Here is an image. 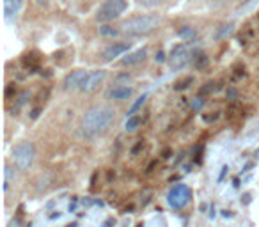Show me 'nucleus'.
I'll return each mask as SVG.
<instances>
[{
    "mask_svg": "<svg viewBox=\"0 0 259 227\" xmlns=\"http://www.w3.org/2000/svg\"><path fill=\"white\" fill-rule=\"evenodd\" d=\"M115 112L108 105H94L89 110H85L82 117V131L85 137H100L107 133L108 128L114 124Z\"/></svg>",
    "mask_w": 259,
    "mask_h": 227,
    "instance_id": "obj_1",
    "label": "nucleus"
},
{
    "mask_svg": "<svg viewBox=\"0 0 259 227\" xmlns=\"http://www.w3.org/2000/svg\"><path fill=\"white\" fill-rule=\"evenodd\" d=\"M162 25V18L158 15H141L128 18L121 23V32L128 37H137V36H146V34L153 32L155 29Z\"/></svg>",
    "mask_w": 259,
    "mask_h": 227,
    "instance_id": "obj_2",
    "label": "nucleus"
},
{
    "mask_svg": "<svg viewBox=\"0 0 259 227\" xmlns=\"http://www.w3.org/2000/svg\"><path fill=\"white\" fill-rule=\"evenodd\" d=\"M128 9V2L126 0H105L96 11V20L100 23H108L112 20L119 18L122 13Z\"/></svg>",
    "mask_w": 259,
    "mask_h": 227,
    "instance_id": "obj_3",
    "label": "nucleus"
},
{
    "mask_svg": "<svg viewBox=\"0 0 259 227\" xmlns=\"http://www.w3.org/2000/svg\"><path fill=\"white\" fill-rule=\"evenodd\" d=\"M13 160H15L16 169L29 170L36 160V148L30 142H18L13 148Z\"/></svg>",
    "mask_w": 259,
    "mask_h": 227,
    "instance_id": "obj_4",
    "label": "nucleus"
},
{
    "mask_svg": "<svg viewBox=\"0 0 259 227\" xmlns=\"http://www.w3.org/2000/svg\"><path fill=\"white\" fill-rule=\"evenodd\" d=\"M190 199H192V190L183 183L174 185L169 190V194H167V202H169V206L172 209L185 208L190 202Z\"/></svg>",
    "mask_w": 259,
    "mask_h": 227,
    "instance_id": "obj_5",
    "label": "nucleus"
},
{
    "mask_svg": "<svg viewBox=\"0 0 259 227\" xmlns=\"http://www.w3.org/2000/svg\"><path fill=\"white\" fill-rule=\"evenodd\" d=\"M190 61H192V54L187 44H178V47H174L169 55V66L172 71L183 69L185 66L190 64Z\"/></svg>",
    "mask_w": 259,
    "mask_h": 227,
    "instance_id": "obj_6",
    "label": "nucleus"
},
{
    "mask_svg": "<svg viewBox=\"0 0 259 227\" xmlns=\"http://www.w3.org/2000/svg\"><path fill=\"white\" fill-rule=\"evenodd\" d=\"M105 78H107V71H105V69H94V71H89L85 75V78H83V82L78 90L80 93H85V94L94 93V90L105 82Z\"/></svg>",
    "mask_w": 259,
    "mask_h": 227,
    "instance_id": "obj_7",
    "label": "nucleus"
},
{
    "mask_svg": "<svg viewBox=\"0 0 259 227\" xmlns=\"http://www.w3.org/2000/svg\"><path fill=\"white\" fill-rule=\"evenodd\" d=\"M130 48H132V43L119 41V43H114V44H110V47L105 48L103 54H101V59H103L105 62H110V61H114L115 57H121L122 54H126Z\"/></svg>",
    "mask_w": 259,
    "mask_h": 227,
    "instance_id": "obj_8",
    "label": "nucleus"
},
{
    "mask_svg": "<svg viewBox=\"0 0 259 227\" xmlns=\"http://www.w3.org/2000/svg\"><path fill=\"white\" fill-rule=\"evenodd\" d=\"M25 0H4V20L8 23L15 22L18 18L20 11L23 9Z\"/></svg>",
    "mask_w": 259,
    "mask_h": 227,
    "instance_id": "obj_9",
    "label": "nucleus"
},
{
    "mask_svg": "<svg viewBox=\"0 0 259 227\" xmlns=\"http://www.w3.org/2000/svg\"><path fill=\"white\" fill-rule=\"evenodd\" d=\"M134 93H135V89L130 85H114L112 89L107 90V98L108 100H115V101H124L134 96Z\"/></svg>",
    "mask_w": 259,
    "mask_h": 227,
    "instance_id": "obj_10",
    "label": "nucleus"
},
{
    "mask_svg": "<svg viewBox=\"0 0 259 227\" xmlns=\"http://www.w3.org/2000/svg\"><path fill=\"white\" fill-rule=\"evenodd\" d=\"M87 73L83 71V69H75V71H71L69 75H66L64 78V89L68 90H73V89H80V85H82L83 78H85Z\"/></svg>",
    "mask_w": 259,
    "mask_h": 227,
    "instance_id": "obj_11",
    "label": "nucleus"
},
{
    "mask_svg": "<svg viewBox=\"0 0 259 227\" xmlns=\"http://www.w3.org/2000/svg\"><path fill=\"white\" fill-rule=\"evenodd\" d=\"M146 55H148L146 48H141V50H135V52H130V54L126 55V57L121 61V64H122V66H134V64H139V62L144 61Z\"/></svg>",
    "mask_w": 259,
    "mask_h": 227,
    "instance_id": "obj_12",
    "label": "nucleus"
},
{
    "mask_svg": "<svg viewBox=\"0 0 259 227\" xmlns=\"http://www.w3.org/2000/svg\"><path fill=\"white\" fill-rule=\"evenodd\" d=\"M233 32H234V23H224V25H220L219 29L215 30V36L213 37H215L217 41H222V39H227Z\"/></svg>",
    "mask_w": 259,
    "mask_h": 227,
    "instance_id": "obj_13",
    "label": "nucleus"
},
{
    "mask_svg": "<svg viewBox=\"0 0 259 227\" xmlns=\"http://www.w3.org/2000/svg\"><path fill=\"white\" fill-rule=\"evenodd\" d=\"M13 183H15V170L9 165H6L4 167V192H8Z\"/></svg>",
    "mask_w": 259,
    "mask_h": 227,
    "instance_id": "obj_14",
    "label": "nucleus"
},
{
    "mask_svg": "<svg viewBox=\"0 0 259 227\" xmlns=\"http://www.w3.org/2000/svg\"><path fill=\"white\" fill-rule=\"evenodd\" d=\"M139 124H141V117H139V116H132V117H128V119H126L124 130L128 131V133H134V131L139 128Z\"/></svg>",
    "mask_w": 259,
    "mask_h": 227,
    "instance_id": "obj_15",
    "label": "nucleus"
},
{
    "mask_svg": "<svg viewBox=\"0 0 259 227\" xmlns=\"http://www.w3.org/2000/svg\"><path fill=\"white\" fill-rule=\"evenodd\" d=\"M178 36L183 41H190L195 37V29H192V27H181V29L178 30Z\"/></svg>",
    "mask_w": 259,
    "mask_h": 227,
    "instance_id": "obj_16",
    "label": "nucleus"
},
{
    "mask_svg": "<svg viewBox=\"0 0 259 227\" xmlns=\"http://www.w3.org/2000/svg\"><path fill=\"white\" fill-rule=\"evenodd\" d=\"M208 62H209V59H208V55H206V54H197V55H195L194 64H195V68H197V69H204L206 66H208Z\"/></svg>",
    "mask_w": 259,
    "mask_h": 227,
    "instance_id": "obj_17",
    "label": "nucleus"
},
{
    "mask_svg": "<svg viewBox=\"0 0 259 227\" xmlns=\"http://www.w3.org/2000/svg\"><path fill=\"white\" fill-rule=\"evenodd\" d=\"M148 100V94H142L141 98H139L137 101H135L134 105H132V108H130V112H128V117H132V116H135V112L139 110V108L142 107V105H144V101Z\"/></svg>",
    "mask_w": 259,
    "mask_h": 227,
    "instance_id": "obj_18",
    "label": "nucleus"
},
{
    "mask_svg": "<svg viewBox=\"0 0 259 227\" xmlns=\"http://www.w3.org/2000/svg\"><path fill=\"white\" fill-rule=\"evenodd\" d=\"M165 0H139V6H142V8H148V9H153V8H158V6H162Z\"/></svg>",
    "mask_w": 259,
    "mask_h": 227,
    "instance_id": "obj_19",
    "label": "nucleus"
},
{
    "mask_svg": "<svg viewBox=\"0 0 259 227\" xmlns=\"http://www.w3.org/2000/svg\"><path fill=\"white\" fill-rule=\"evenodd\" d=\"M100 34L101 36H107V37H114V36H117V30L115 29H112L110 25H107V23H105V25H100Z\"/></svg>",
    "mask_w": 259,
    "mask_h": 227,
    "instance_id": "obj_20",
    "label": "nucleus"
},
{
    "mask_svg": "<svg viewBox=\"0 0 259 227\" xmlns=\"http://www.w3.org/2000/svg\"><path fill=\"white\" fill-rule=\"evenodd\" d=\"M192 82H194V78H192V76H187V78H185V80H180V82H176V85H174V89H176V90L188 89Z\"/></svg>",
    "mask_w": 259,
    "mask_h": 227,
    "instance_id": "obj_21",
    "label": "nucleus"
},
{
    "mask_svg": "<svg viewBox=\"0 0 259 227\" xmlns=\"http://www.w3.org/2000/svg\"><path fill=\"white\" fill-rule=\"evenodd\" d=\"M30 98V93L29 90H22V93L18 94V98H16V108L22 107L23 103H27V100Z\"/></svg>",
    "mask_w": 259,
    "mask_h": 227,
    "instance_id": "obj_22",
    "label": "nucleus"
},
{
    "mask_svg": "<svg viewBox=\"0 0 259 227\" xmlns=\"http://www.w3.org/2000/svg\"><path fill=\"white\" fill-rule=\"evenodd\" d=\"M213 85H215V83L208 82L204 87H202V89H201V93H199V94H201V96H204V94H208V93H213V90H215V87H213Z\"/></svg>",
    "mask_w": 259,
    "mask_h": 227,
    "instance_id": "obj_23",
    "label": "nucleus"
},
{
    "mask_svg": "<svg viewBox=\"0 0 259 227\" xmlns=\"http://www.w3.org/2000/svg\"><path fill=\"white\" fill-rule=\"evenodd\" d=\"M202 105H204V100H202V98H197V100H194V103H192V110L194 112L201 110Z\"/></svg>",
    "mask_w": 259,
    "mask_h": 227,
    "instance_id": "obj_24",
    "label": "nucleus"
},
{
    "mask_svg": "<svg viewBox=\"0 0 259 227\" xmlns=\"http://www.w3.org/2000/svg\"><path fill=\"white\" fill-rule=\"evenodd\" d=\"M130 80H132V76H130L128 73H122V75H119L117 78H115V85H119V82H126V83H128Z\"/></svg>",
    "mask_w": 259,
    "mask_h": 227,
    "instance_id": "obj_25",
    "label": "nucleus"
},
{
    "mask_svg": "<svg viewBox=\"0 0 259 227\" xmlns=\"http://www.w3.org/2000/svg\"><path fill=\"white\" fill-rule=\"evenodd\" d=\"M8 227H22V218H20V216H15V218H11V222H9Z\"/></svg>",
    "mask_w": 259,
    "mask_h": 227,
    "instance_id": "obj_26",
    "label": "nucleus"
},
{
    "mask_svg": "<svg viewBox=\"0 0 259 227\" xmlns=\"http://www.w3.org/2000/svg\"><path fill=\"white\" fill-rule=\"evenodd\" d=\"M13 93H16V87H15V83H9L8 89H6V96L11 98V96H13Z\"/></svg>",
    "mask_w": 259,
    "mask_h": 227,
    "instance_id": "obj_27",
    "label": "nucleus"
},
{
    "mask_svg": "<svg viewBox=\"0 0 259 227\" xmlns=\"http://www.w3.org/2000/svg\"><path fill=\"white\" fill-rule=\"evenodd\" d=\"M226 96H227V100H236V96H238L236 89H227Z\"/></svg>",
    "mask_w": 259,
    "mask_h": 227,
    "instance_id": "obj_28",
    "label": "nucleus"
},
{
    "mask_svg": "<svg viewBox=\"0 0 259 227\" xmlns=\"http://www.w3.org/2000/svg\"><path fill=\"white\" fill-rule=\"evenodd\" d=\"M155 61H156V62H165V52L160 50L158 54L155 55Z\"/></svg>",
    "mask_w": 259,
    "mask_h": 227,
    "instance_id": "obj_29",
    "label": "nucleus"
},
{
    "mask_svg": "<svg viewBox=\"0 0 259 227\" xmlns=\"http://www.w3.org/2000/svg\"><path fill=\"white\" fill-rule=\"evenodd\" d=\"M202 119H204L206 123H215V121L219 119V114H215V116H202Z\"/></svg>",
    "mask_w": 259,
    "mask_h": 227,
    "instance_id": "obj_30",
    "label": "nucleus"
},
{
    "mask_svg": "<svg viewBox=\"0 0 259 227\" xmlns=\"http://www.w3.org/2000/svg\"><path fill=\"white\" fill-rule=\"evenodd\" d=\"M39 114H41V108H34V110L30 112V119H37Z\"/></svg>",
    "mask_w": 259,
    "mask_h": 227,
    "instance_id": "obj_31",
    "label": "nucleus"
},
{
    "mask_svg": "<svg viewBox=\"0 0 259 227\" xmlns=\"http://www.w3.org/2000/svg\"><path fill=\"white\" fill-rule=\"evenodd\" d=\"M227 172H229V167L224 165V167H222V172H220V176H219V181H222V179H224V176H226Z\"/></svg>",
    "mask_w": 259,
    "mask_h": 227,
    "instance_id": "obj_32",
    "label": "nucleus"
},
{
    "mask_svg": "<svg viewBox=\"0 0 259 227\" xmlns=\"http://www.w3.org/2000/svg\"><path fill=\"white\" fill-rule=\"evenodd\" d=\"M250 201H252L250 194H243V204H245V206H248V204H250Z\"/></svg>",
    "mask_w": 259,
    "mask_h": 227,
    "instance_id": "obj_33",
    "label": "nucleus"
},
{
    "mask_svg": "<svg viewBox=\"0 0 259 227\" xmlns=\"http://www.w3.org/2000/svg\"><path fill=\"white\" fill-rule=\"evenodd\" d=\"M48 2H50V0H36L37 6H48Z\"/></svg>",
    "mask_w": 259,
    "mask_h": 227,
    "instance_id": "obj_34",
    "label": "nucleus"
},
{
    "mask_svg": "<svg viewBox=\"0 0 259 227\" xmlns=\"http://www.w3.org/2000/svg\"><path fill=\"white\" fill-rule=\"evenodd\" d=\"M169 155H170V149H165V151L162 153V158H165V160H167V158H170Z\"/></svg>",
    "mask_w": 259,
    "mask_h": 227,
    "instance_id": "obj_35",
    "label": "nucleus"
},
{
    "mask_svg": "<svg viewBox=\"0 0 259 227\" xmlns=\"http://www.w3.org/2000/svg\"><path fill=\"white\" fill-rule=\"evenodd\" d=\"M250 169H252V163H247V165L243 167V170H241V174H243V172H248Z\"/></svg>",
    "mask_w": 259,
    "mask_h": 227,
    "instance_id": "obj_36",
    "label": "nucleus"
},
{
    "mask_svg": "<svg viewBox=\"0 0 259 227\" xmlns=\"http://www.w3.org/2000/svg\"><path fill=\"white\" fill-rule=\"evenodd\" d=\"M75 208H76V199H75L73 202H69V211H73Z\"/></svg>",
    "mask_w": 259,
    "mask_h": 227,
    "instance_id": "obj_37",
    "label": "nucleus"
},
{
    "mask_svg": "<svg viewBox=\"0 0 259 227\" xmlns=\"http://www.w3.org/2000/svg\"><path fill=\"white\" fill-rule=\"evenodd\" d=\"M222 215L226 216V218H227V216H229V218H231V216H233V215H231V211H222Z\"/></svg>",
    "mask_w": 259,
    "mask_h": 227,
    "instance_id": "obj_38",
    "label": "nucleus"
},
{
    "mask_svg": "<svg viewBox=\"0 0 259 227\" xmlns=\"http://www.w3.org/2000/svg\"><path fill=\"white\" fill-rule=\"evenodd\" d=\"M255 158L259 160V149H257V151H255Z\"/></svg>",
    "mask_w": 259,
    "mask_h": 227,
    "instance_id": "obj_39",
    "label": "nucleus"
}]
</instances>
